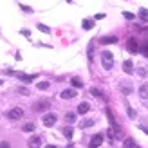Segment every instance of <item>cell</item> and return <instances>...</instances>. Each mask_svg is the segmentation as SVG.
I'll list each match as a JSON object with an SVG mask.
<instances>
[{
	"instance_id": "6da1fadb",
	"label": "cell",
	"mask_w": 148,
	"mask_h": 148,
	"mask_svg": "<svg viewBox=\"0 0 148 148\" xmlns=\"http://www.w3.org/2000/svg\"><path fill=\"white\" fill-rule=\"evenodd\" d=\"M101 63H103V67H105L107 71H110L114 67V54L108 53V51H105V53L101 54Z\"/></svg>"
},
{
	"instance_id": "7a4b0ae2",
	"label": "cell",
	"mask_w": 148,
	"mask_h": 148,
	"mask_svg": "<svg viewBox=\"0 0 148 148\" xmlns=\"http://www.w3.org/2000/svg\"><path fill=\"white\" fill-rule=\"evenodd\" d=\"M49 107H51V101L49 99H40V101H36L34 105H33V110H34V112H38V114H42V112H45V110H49Z\"/></svg>"
},
{
	"instance_id": "3957f363",
	"label": "cell",
	"mask_w": 148,
	"mask_h": 148,
	"mask_svg": "<svg viewBox=\"0 0 148 148\" xmlns=\"http://www.w3.org/2000/svg\"><path fill=\"white\" fill-rule=\"evenodd\" d=\"M5 116L9 117L11 121H16V119H20V117L24 116V110H22L20 107H14V108H11V110H9V112H7Z\"/></svg>"
},
{
	"instance_id": "277c9868",
	"label": "cell",
	"mask_w": 148,
	"mask_h": 148,
	"mask_svg": "<svg viewBox=\"0 0 148 148\" xmlns=\"http://www.w3.org/2000/svg\"><path fill=\"white\" fill-rule=\"evenodd\" d=\"M127 49L130 51V53H137V51H139V43H137V40H136V38H130V40L127 42Z\"/></svg>"
},
{
	"instance_id": "5b68a950",
	"label": "cell",
	"mask_w": 148,
	"mask_h": 148,
	"mask_svg": "<svg viewBox=\"0 0 148 148\" xmlns=\"http://www.w3.org/2000/svg\"><path fill=\"white\" fill-rule=\"evenodd\" d=\"M54 123H56V114H45L43 116V125H45V127H53Z\"/></svg>"
},
{
	"instance_id": "8992f818",
	"label": "cell",
	"mask_w": 148,
	"mask_h": 148,
	"mask_svg": "<svg viewBox=\"0 0 148 148\" xmlns=\"http://www.w3.org/2000/svg\"><path fill=\"white\" fill-rule=\"evenodd\" d=\"M101 143H103V136L101 134H96L92 139H90V148H98V146H101Z\"/></svg>"
},
{
	"instance_id": "52a82bcc",
	"label": "cell",
	"mask_w": 148,
	"mask_h": 148,
	"mask_svg": "<svg viewBox=\"0 0 148 148\" xmlns=\"http://www.w3.org/2000/svg\"><path fill=\"white\" fill-rule=\"evenodd\" d=\"M76 98V90L74 88H65V90H62V99H72Z\"/></svg>"
},
{
	"instance_id": "ba28073f",
	"label": "cell",
	"mask_w": 148,
	"mask_h": 148,
	"mask_svg": "<svg viewBox=\"0 0 148 148\" xmlns=\"http://www.w3.org/2000/svg\"><path fill=\"white\" fill-rule=\"evenodd\" d=\"M40 146H42V139L38 136H33L29 139V148H40Z\"/></svg>"
},
{
	"instance_id": "9c48e42d",
	"label": "cell",
	"mask_w": 148,
	"mask_h": 148,
	"mask_svg": "<svg viewBox=\"0 0 148 148\" xmlns=\"http://www.w3.org/2000/svg\"><path fill=\"white\" fill-rule=\"evenodd\" d=\"M117 38L116 36H103V38L99 40V43H103V45H108V43H116Z\"/></svg>"
},
{
	"instance_id": "30bf717a",
	"label": "cell",
	"mask_w": 148,
	"mask_h": 148,
	"mask_svg": "<svg viewBox=\"0 0 148 148\" xmlns=\"http://www.w3.org/2000/svg\"><path fill=\"white\" fill-rule=\"evenodd\" d=\"M123 71L127 72V74H132V72H134V63H132L130 60H127V62L123 63Z\"/></svg>"
},
{
	"instance_id": "8fae6325",
	"label": "cell",
	"mask_w": 148,
	"mask_h": 148,
	"mask_svg": "<svg viewBox=\"0 0 148 148\" xmlns=\"http://www.w3.org/2000/svg\"><path fill=\"white\" fill-rule=\"evenodd\" d=\"M139 96H141L143 99H148V83H145V85L139 87Z\"/></svg>"
},
{
	"instance_id": "7c38bea8",
	"label": "cell",
	"mask_w": 148,
	"mask_h": 148,
	"mask_svg": "<svg viewBox=\"0 0 148 148\" xmlns=\"http://www.w3.org/2000/svg\"><path fill=\"white\" fill-rule=\"evenodd\" d=\"M88 108H90V105H88V103H79L78 105V114H87L88 112Z\"/></svg>"
},
{
	"instance_id": "4fadbf2b",
	"label": "cell",
	"mask_w": 148,
	"mask_h": 148,
	"mask_svg": "<svg viewBox=\"0 0 148 148\" xmlns=\"http://www.w3.org/2000/svg\"><path fill=\"white\" fill-rule=\"evenodd\" d=\"M71 83H72L74 88H81V87H83V81H81L79 78H72V79H71Z\"/></svg>"
},
{
	"instance_id": "5bb4252c",
	"label": "cell",
	"mask_w": 148,
	"mask_h": 148,
	"mask_svg": "<svg viewBox=\"0 0 148 148\" xmlns=\"http://www.w3.org/2000/svg\"><path fill=\"white\" fill-rule=\"evenodd\" d=\"M92 27H94V20L85 18V20H83V29H87V31H88V29H92Z\"/></svg>"
},
{
	"instance_id": "9a60e30c",
	"label": "cell",
	"mask_w": 148,
	"mask_h": 148,
	"mask_svg": "<svg viewBox=\"0 0 148 148\" xmlns=\"http://www.w3.org/2000/svg\"><path fill=\"white\" fill-rule=\"evenodd\" d=\"M90 94L96 96V98H99V99H105V96H103V92L99 90V88H90Z\"/></svg>"
},
{
	"instance_id": "2e32d148",
	"label": "cell",
	"mask_w": 148,
	"mask_h": 148,
	"mask_svg": "<svg viewBox=\"0 0 148 148\" xmlns=\"http://www.w3.org/2000/svg\"><path fill=\"white\" fill-rule=\"evenodd\" d=\"M123 148H136V141H134V139H125Z\"/></svg>"
},
{
	"instance_id": "e0dca14e",
	"label": "cell",
	"mask_w": 148,
	"mask_h": 148,
	"mask_svg": "<svg viewBox=\"0 0 148 148\" xmlns=\"http://www.w3.org/2000/svg\"><path fill=\"white\" fill-rule=\"evenodd\" d=\"M87 53H88V60L92 62V58H94V56H92V54H94V43H92V42L88 43V47H87Z\"/></svg>"
},
{
	"instance_id": "ac0fdd59",
	"label": "cell",
	"mask_w": 148,
	"mask_h": 148,
	"mask_svg": "<svg viewBox=\"0 0 148 148\" xmlns=\"http://www.w3.org/2000/svg\"><path fill=\"white\" fill-rule=\"evenodd\" d=\"M121 92H123V94H130V92H132V87H130V83H123V87H121Z\"/></svg>"
},
{
	"instance_id": "d6986e66",
	"label": "cell",
	"mask_w": 148,
	"mask_h": 148,
	"mask_svg": "<svg viewBox=\"0 0 148 148\" xmlns=\"http://www.w3.org/2000/svg\"><path fill=\"white\" fill-rule=\"evenodd\" d=\"M34 128H36V127H34L33 123H25V125H24V128H22V130H24V132H33Z\"/></svg>"
},
{
	"instance_id": "ffe728a7",
	"label": "cell",
	"mask_w": 148,
	"mask_h": 148,
	"mask_svg": "<svg viewBox=\"0 0 148 148\" xmlns=\"http://www.w3.org/2000/svg\"><path fill=\"white\" fill-rule=\"evenodd\" d=\"M139 16H141L145 22H148V11L145 9V7H143V9H139Z\"/></svg>"
},
{
	"instance_id": "44dd1931",
	"label": "cell",
	"mask_w": 148,
	"mask_h": 148,
	"mask_svg": "<svg viewBox=\"0 0 148 148\" xmlns=\"http://www.w3.org/2000/svg\"><path fill=\"white\" fill-rule=\"evenodd\" d=\"M36 87H38L40 90H47V88H49V81H40V83L36 85Z\"/></svg>"
},
{
	"instance_id": "7402d4cb",
	"label": "cell",
	"mask_w": 148,
	"mask_h": 148,
	"mask_svg": "<svg viewBox=\"0 0 148 148\" xmlns=\"http://www.w3.org/2000/svg\"><path fill=\"white\" fill-rule=\"evenodd\" d=\"M92 125H94L92 119H85V121H81V123H79V127H81V128H85V127H92Z\"/></svg>"
},
{
	"instance_id": "603a6c76",
	"label": "cell",
	"mask_w": 148,
	"mask_h": 148,
	"mask_svg": "<svg viewBox=\"0 0 148 148\" xmlns=\"http://www.w3.org/2000/svg\"><path fill=\"white\" fill-rule=\"evenodd\" d=\"M139 51H141V53L145 54V56H148V42H145L141 47H139Z\"/></svg>"
},
{
	"instance_id": "cb8c5ba5",
	"label": "cell",
	"mask_w": 148,
	"mask_h": 148,
	"mask_svg": "<svg viewBox=\"0 0 148 148\" xmlns=\"http://www.w3.org/2000/svg\"><path fill=\"white\" fill-rule=\"evenodd\" d=\"M65 119H67L69 123H74V121H76V114H71V112H69L67 116H65Z\"/></svg>"
},
{
	"instance_id": "d4e9b609",
	"label": "cell",
	"mask_w": 148,
	"mask_h": 148,
	"mask_svg": "<svg viewBox=\"0 0 148 148\" xmlns=\"http://www.w3.org/2000/svg\"><path fill=\"white\" fill-rule=\"evenodd\" d=\"M36 27H38V29H40L42 33H51V29H49L47 25H43V24H38V25H36Z\"/></svg>"
},
{
	"instance_id": "484cf974",
	"label": "cell",
	"mask_w": 148,
	"mask_h": 148,
	"mask_svg": "<svg viewBox=\"0 0 148 148\" xmlns=\"http://www.w3.org/2000/svg\"><path fill=\"white\" fill-rule=\"evenodd\" d=\"M18 78L24 79V81H33L34 79V76H25V74H18Z\"/></svg>"
},
{
	"instance_id": "4316f807",
	"label": "cell",
	"mask_w": 148,
	"mask_h": 148,
	"mask_svg": "<svg viewBox=\"0 0 148 148\" xmlns=\"http://www.w3.org/2000/svg\"><path fill=\"white\" fill-rule=\"evenodd\" d=\"M18 92H20L22 96H29V88H25V87H18Z\"/></svg>"
},
{
	"instance_id": "83f0119b",
	"label": "cell",
	"mask_w": 148,
	"mask_h": 148,
	"mask_svg": "<svg viewBox=\"0 0 148 148\" xmlns=\"http://www.w3.org/2000/svg\"><path fill=\"white\" fill-rule=\"evenodd\" d=\"M63 134H65V137H67V139H71V137H72V128H69V127H67V128L63 130Z\"/></svg>"
},
{
	"instance_id": "f1b7e54d",
	"label": "cell",
	"mask_w": 148,
	"mask_h": 148,
	"mask_svg": "<svg viewBox=\"0 0 148 148\" xmlns=\"http://www.w3.org/2000/svg\"><path fill=\"white\" fill-rule=\"evenodd\" d=\"M20 9H22V11H25V13H33L31 7H29V5H24V4H20Z\"/></svg>"
},
{
	"instance_id": "f546056e",
	"label": "cell",
	"mask_w": 148,
	"mask_h": 148,
	"mask_svg": "<svg viewBox=\"0 0 148 148\" xmlns=\"http://www.w3.org/2000/svg\"><path fill=\"white\" fill-rule=\"evenodd\" d=\"M128 117H130V119H134V117H136V110L132 108V107H128Z\"/></svg>"
},
{
	"instance_id": "4dcf8cb0",
	"label": "cell",
	"mask_w": 148,
	"mask_h": 148,
	"mask_svg": "<svg viewBox=\"0 0 148 148\" xmlns=\"http://www.w3.org/2000/svg\"><path fill=\"white\" fill-rule=\"evenodd\" d=\"M123 14H125V18H127V20H134V14H132V13H128V11H125Z\"/></svg>"
},
{
	"instance_id": "1f68e13d",
	"label": "cell",
	"mask_w": 148,
	"mask_h": 148,
	"mask_svg": "<svg viewBox=\"0 0 148 148\" xmlns=\"http://www.w3.org/2000/svg\"><path fill=\"white\" fill-rule=\"evenodd\" d=\"M139 74H141V76H146V74H148L146 67H141V69H139Z\"/></svg>"
},
{
	"instance_id": "d6a6232c",
	"label": "cell",
	"mask_w": 148,
	"mask_h": 148,
	"mask_svg": "<svg viewBox=\"0 0 148 148\" xmlns=\"http://www.w3.org/2000/svg\"><path fill=\"white\" fill-rule=\"evenodd\" d=\"M0 148H11V146H9L7 141H2V143H0Z\"/></svg>"
},
{
	"instance_id": "836d02e7",
	"label": "cell",
	"mask_w": 148,
	"mask_h": 148,
	"mask_svg": "<svg viewBox=\"0 0 148 148\" xmlns=\"http://www.w3.org/2000/svg\"><path fill=\"white\" fill-rule=\"evenodd\" d=\"M143 132H145V134H148V128H146V127H143Z\"/></svg>"
},
{
	"instance_id": "e575fe53",
	"label": "cell",
	"mask_w": 148,
	"mask_h": 148,
	"mask_svg": "<svg viewBox=\"0 0 148 148\" xmlns=\"http://www.w3.org/2000/svg\"><path fill=\"white\" fill-rule=\"evenodd\" d=\"M45 148H56V146H54V145H49V146H45Z\"/></svg>"
},
{
	"instance_id": "d590c367",
	"label": "cell",
	"mask_w": 148,
	"mask_h": 148,
	"mask_svg": "<svg viewBox=\"0 0 148 148\" xmlns=\"http://www.w3.org/2000/svg\"><path fill=\"white\" fill-rule=\"evenodd\" d=\"M0 85H2V79H0Z\"/></svg>"
},
{
	"instance_id": "8d00e7d4",
	"label": "cell",
	"mask_w": 148,
	"mask_h": 148,
	"mask_svg": "<svg viewBox=\"0 0 148 148\" xmlns=\"http://www.w3.org/2000/svg\"><path fill=\"white\" fill-rule=\"evenodd\" d=\"M67 2H71V0H67Z\"/></svg>"
}]
</instances>
